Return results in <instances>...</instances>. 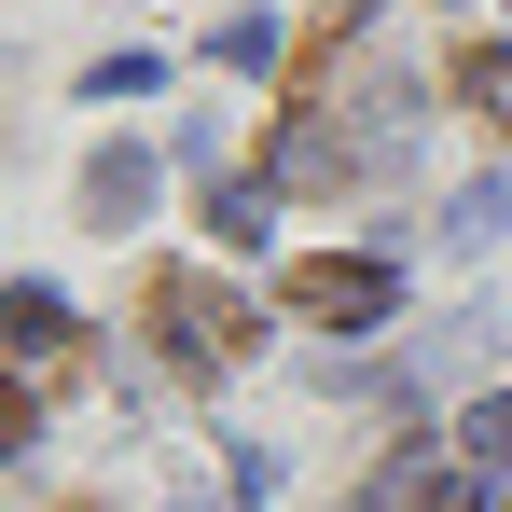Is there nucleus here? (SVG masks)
Segmentation results:
<instances>
[{
    "label": "nucleus",
    "mask_w": 512,
    "mask_h": 512,
    "mask_svg": "<svg viewBox=\"0 0 512 512\" xmlns=\"http://www.w3.org/2000/svg\"><path fill=\"white\" fill-rule=\"evenodd\" d=\"M139 319L167 333V360H180V374H222V360H250V305H236L222 277H194V263H167V277L139 291Z\"/></svg>",
    "instance_id": "f257e3e1"
},
{
    "label": "nucleus",
    "mask_w": 512,
    "mask_h": 512,
    "mask_svg": "<svg viewBox=\"0 0 512 512\" xmlns=\"http://www.w3.org/2000/svg\"><path fill=\"white\" fill-rule=\"evenodd\" d=\"M388 305H402V277H388V263H291V319H319V333H374V319H388Z\"/></svg>",
    "instance_id": "f03ea898"
},
{
    "label": "nucleus",
    "mask_w": 512,
    "mask_h": 512,
    "mask_svg": "<svg viewBox=\"0 0 512 512\" xmlns=\"http://www.w3.org/2000/svg\"><path fill=\"white\" fill-rule=\"evenodd\" d=\"M0 346H14V360H70V346H84V319H70L42 277H0Z\"/></svg>",
    "instance_id": "7ed1b4c3"
},
{
    "label": "nucleus",
    "mask_w": 512,
    "mask_h": 512,
    "mask_svg": "<svg viewBox=\"0 0 512 512\" xmlns=\"http://www.w3.org/2000/svg\"><path fill=\"white\" fill-rule=\"evenodd\" d=\"M139 208H153V153H97V167H84V222H97V236H125Z\"/></svg>",
    "instance_id": "20e7f679"
},
{
    "label": "nucleus",
    "mask_w": 512,
    "mask_h": 512,
    "mask_svg": "<svg viewBox=\"0 0 512 512\" xmlns=\"http://www.w3.org/2000/svg\"><path fill=\"white\" fill-rule=\"evenodd\" d=\"M277 180H305V194H333V180H346V139L319 125V111H291V139H277Z\"/></svg>",
    "instance_id": "39448f33"
},
{
    "label": "nucleus",
    "mask_w": 512,
    "mask_h": 512,
    "mask_svg": "<svg viewBox=\"0 0 512 512\" xmlns=\"http://www.w3.org/2000/svg\"><path fill=\"white\" fill-rule=\"evenodd\" d=\"M457 97H471V111L512 139V42H471V56H457Z\"/></svg>",
    "instance_id": "423d86ee"
},
{
    "label": "nucleus",
    "mask_w": 512,
    "mask_h": 512,
    "mask_svg": "<svg viewBox=\"0 0 512 512\" xmlns=\"http://www.w3.org/2000/svg\"><path fill=\"white\" fill-rule=\"evenodd\" d=\"M443 485H457L443 457H388V485H374V512H443Z\"/></svg>",
    "instance_id": "0eeeda50"
},
{
    "label": "nucleus",
    "mask_w": 512,
    "mask_h": 512,
    "mask_svg": "<svg viewBox=\"0 0 512 512\" xmlns=\"http://www.w3.org/2000/svg\"><path fill=\"white\" fill-rule=\"evenodd\" d=\"M443 236H457V250H485V236H512V180H471V194H457V222H443Z\"/></svg>",
    "instance_id": "6e6552de"
},
{
    "label": "nucleus",
    "mask_w": 512,
    "mask_h": 512,
    "mask_svg": "<svg viewBox=\"0 0 512 512\" xmlns=\"http://www.w3.org/2000/svg\"><path fill=\"white\" fill-rule=\"evenodd\" d=\"M457 457H471V471H512V402H471V416H457Z\"/></svg>",
    "instance_id": "1a4fd4ad"
},
{
    "label": "nucleus",
    "mask_w": 512,
    "mask_h": 512,
    "mask_svg": "<svg viewBox=\"0 0 512 512\" xmlns=\"http://www.w3.org/2000/svg\"><path fill=\"white\" fill-rule=\"evenodd\" d=\"M208 222H222V250H263V180H222Z\"/></svg>",
    "instance_id": "9d476101"
},
{
    "label": "nucleus",
    "mask_w": 512,
    "mask_h": 512,
    "mask_svg": "<svg viewBox=\"0 0 512 512\" xmlns=\"http://www.w3.org/2000/svg\"><path fill=\"white\" fill-rule=\"evenodd\" d=\"M28 429H42V416H28V388H14V374H0V457H14V443H28Z\"/></svg>",
    "instance_id": "9b49d317"
}]
</instances>
